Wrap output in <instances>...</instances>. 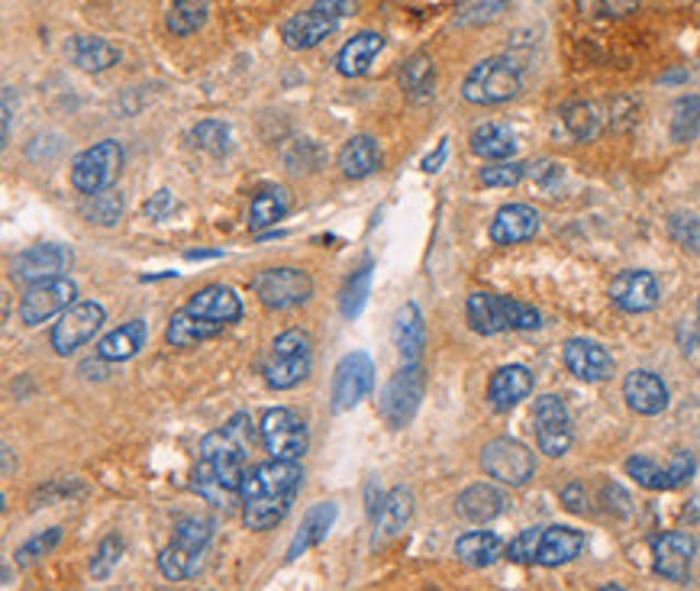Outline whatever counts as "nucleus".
<instances>
[{"label": "nucleus", "mask_w": 700, "mask_h": 591, "mask_svg": "<svg viewBox=\"0 0 700 591\" xmlns=\"http://www.w3.org/2000/svg\"><path fill=\"white\" fill-rule=\"evenodd\" d=\"M252 443H255V430L249 414L230 417L227 427L204 436L191 485L207 504L230 508L236 498H242V478L249 473L245 463H249Z\"/></svg>", "instance_id": "f257e3e1"}, {"label": "nucleus", "mask_w": 700, "mask_h": 591, "mask_svg": "<svg viewBox=\"0 0 700 591\" xmlns=\"http://www.w3.org/2000/svg\"><path fill=\"white\" fill-rule=\"evenodd\" d=\"M303 469L291 459H268L242 478V524L262 533L282 524L300 491Z\"/></svg>", "instance_id": "f03ea898"}, {"label": "nucleus", "mask_w": 700, "mask_h": 591, "mask_svg": "<svg viewBox=\"0 0 700 591\" xmlns=\"http://www.w3.org/2000/svg\"><path fill=\"white\" fill-rule=\"evenodd\" d=\"M214 539V524L207 518H184L177 521L175 531H172V539L169 546L159 553V572L169 579V582H181V579H191L207 553Z\"/></svg>", "instance_id": "7ed1b4c3"}, {"label": "nucleus", "mask_w": 700, "mask_h": 591, "mask_svg": "<svg viewBox=\"0 0 700 591\" xmlns=\"http://www.w3.org/2000/svg\"><path fill=\"white\" fill-rule=\"evenodd\" d=\"M313 365V343L303 330H288L272 343V353L265 359V382L275 391H288L310 375Z\"/></svg>", "instance_id": "20e7f679"}, {"label": "nucleus", "mask_w": 700, "mask_h": 591, "mask_svg": "<svg viewBox=\"0 0 700 591\" xmlns=\"http://www.w3.org/2000/svg\"><path fill=\"white\" fill-rule=\"evenodd\" d=\"M520 94V68L510 59H484L468 71L462 98L468 104H504Z\"/></svg>", "instance_id": "39448f33"}, {"label": "nucleus", "mask_w": 700, "mask_h": 591, "mask_svg": "<svg viewBox=\"0 0 700 591\" xmlns=\"http://www.w3.org/2000/svg\"><path fill=\"white\" fill-rule=\"evenodd\" d=\"M423 388H426V375H423L420 362H404V368L394 372V378L385 385V391L378 398V411L391 430H404L413 420L423 401Z\"/></svg>", "instance_id": "423d86ee"}, {"label": "nucleus", "mask_w": 700, "mask_h": 591, "mask_svg": "<svg viewBox=\"0 0 700 591\" xmlns=\"http://www.w3.org/2000/svg\"><path fill=\"white\" fill-rule=\"evenodd\" d=\"M123 169V149L114 139L94 143L91 149H84L74 162H71V187L78 194H97L104 187H111L117 181Z\"/></svg>", "instance_id": "0eeeda50"}, {"label": "nucleus", "mask_w": 700, "mask_h": 591, "mask_svg": "<svg viewBox=\"0 0 700 591\" xmlns=\"http://www.w3.org/2000/svg\"><path fill=\"white\" fill-rule=\"evenodd\" d=\"M481 469L487 473V478H494L501 485L520 488L536 475V456L526 450L524 443L501 436V440H491L481 450Z\"/></svg>", "instance_id": "6e6552de"}, {"label": "nucleus", "mask_w": 700, "mask_h": 591, "mask_svg": "<svg viewBox=\"0 0 700 591\" xmlns=\"http://www.w3.org/2000/svg\"><path fill=\"white\" fill-rule=\"evenodd\" d=\"M532 423H536V443H539V453L559 459L572 450V440H575V430H572V414L565 408L562 398L555 395H542L536 405H532Z\"/></svg>", "instance_id": "1a4fd4ad"}, {"label": "nucleus", "mask_w": 700, "mask_h": 591, "mask_svg": "<svg viewBox=\"0 0 700 591\" xmlns=\"http://www.w3.org/2000/svg\"><path fill=\"white\" fill-rule=\"evenodd\" d=\"M259 436H262V446L272 459L297 463L307 453V423L288 408L265 411L262 423H259Z\"/></svg>", "instance_id": "9d476101"}, {"label": "nucleus", "mask_w": 700, "mask_h": 591, "mask_svg": "<svg viewBox=\"0 0 700 591\" xmlns=\"http://www.w3.org/2000/svg\"><path fill=\"white\" fill-rule=\"evenodd\" d=\"M252 292L255 297L272 307V310H288V307H297L303 300H310L313 295V282L307 272L300 269H265L252 279Z\"/></svg>", "instance_id": "9b49d317"}, {"label": "nucleus", "mask_w": 700, "mask_h": 591, "mask_svg": "<svg viewBox=\"0 0 700 591\" xmlns=\"http://www.w3.org/2000/svg\"><path fill=\"white\" fill-rule=\"evenodd\" d=\"M104 317L107 314L97 300H74L68 310H61L59 323L53 327V350L59 355L81 350L104 327Z\"/></svg>", "instance_id": "f8f14e48"}, {"label": "nucleus", "mask_w": 700, "mask_h": 591, "mask_svg": "<svg viewBox=\"0 0 700 591\" xmlns=\"http://www.w3.org/2000/svg\"><path fill=\"white\" fill-rule=\"evenodd\" d=\"M78 297V288L71 279H46V282H36L26 288V295L20 297V320L26 327H39L46 323L49 317H56L61 310H68Z\"/></svg>", "instance_id": "ddd939ff"}, {"label": "nucleus", "mask_w": 700, "mask_h": 591, "mask_svg": "<svg viewBox=\"0 0 700 591\" xmlns=\"http://www.w3.org/2000/svg\"><path fill=\"white\" fill-rule=\"evenodd\" d=\"M375 388V362L368 353H346L333 372V411L346 414Z\"/></svg>", "instance_id": "4468645a"}, {"label": "nucleus", "mask_w": 700, "mask_h": 591, "mask_svg": "<svg viewBox=\"0 0 700 591\" xmlns=\"http://www.w3.org/2000/svg\"><path fill=\"white\" fill-rule=\"evenodd\" d=\"M695 553H698V539L685 531L662 533V536L652 539V562H655V572H658L662 579H668V582H678V586H685V582L691 579Z\"/></svg>", "instance_id": "2eb2a0df"}, {"label": "nucleus", "mask_w": 700, "mask_h": 591, "mask_svg": "<svg viewBox=\"0 0 700 591\" xmlns=\"http://www.w3.org/2000/svg\"><path fill=\"white\" fill-rule=\"evenodd\" d=\"M68 265H71V249L56 246V242H43V246H33V249L20 252L13 259V272L10 275L16 282L36 285V282H46V279H59Z\"/></svg>", "instance_id": "dca6fc26"}, {"label": "nucleus", "mask_w": 700, "mask_h": 591, "mask_svg": "<svg viewBox=\"0 0 700 591\" xmlns=\"http://www.w3.org/2000/svg\"><path fill=\"white\" fill-rule=\"evenodd\" d=\"M413 508H416V501H413V491H410V488H404V485L391 488V491L381 498L378 511H375V533H371V543H375V546H385V543L398 539L401 533L408 531L410 518H413Z\"/></svg>", "instance_id": "f3484780"}, {"label": "nucleus", "mask_w": 700, "mask_h": 591, "mask_svg": "<svg viewBox=\"0 0 700 591\" xmlns=\"http://www.w3.org/2000/svg\"><path fill=\"white\" fill-rule=\"evenodd\" d=\"M610 297L627 314H645L658 304V282H655L652 272L630 269V272H620L610 282Z\"/></svg>", "instance_id": "a211bd4d"}, {"label": "nucleus", "mask_w": 700, "mask_h": 591, "mask_svg": "<svg viewBox=\"0 0 700 591\" xmlns=\"http://www.w3.org/2000/svg\"><path fill=\"white\" fill-rule=\"evenodd\" d=\"M562 359H565V368L582 382H607L613 375V359L594 340H569Z\"/></svg>", "instance_id": "6ab92c4d"}, {"label": "nucleus", "mask_w": 700, "mask_h": 591, "mask_svg": "<svg viewBox=\"0 0 700 591\" xmlns=\"http://www.w3.org/2000/svg\"><path fill=\"white\" fill-rule=\"evenodd\" d=\"M336 26H340V20H333L323 10L310 7L303 13H294L291 20H285L282 39H285L288 49H313L317 43H323L326 36H333Z\"/></svg>", "instance_id": "aec40b11"}, {"label": "nucleus", "mask_w": 700, "mask_h": 591, "mask_svg": "<svg viewBox=\"0 0 700 591\" xmlns=\"http://www.w3.org/2000/svg\"><path fill=\"white\" fill-rule=\"evenodd\" d=\"M504 511H507V495L497 485H487V481L468 485L466 491L456 498V514L468 524H487V521L501 518Z\"/></svg>", "instance_id": "412c9836"}, {"label": "nucleus", "mask_w": 700, "mask_h": 591, "mask_svg": "<svg viewBox=\"0 0 700 591\" xmlns=\"http://www.w3.org/2000/svg\"><path fill=\"white\" fill-rule=\"evenodd\" d=\"M623 398H627L630 411H636L642 417H655L668 408V388H665V382L655 372H645V368H636V372L627 375Z\"/></svg>", "instance_id": "4be33fe9"}, {"label": "nucleus", "mask_w": 700, "mask_h": 591, "mask_svg": "<svg viewBox=\"0 0 700 591\" xmlns=\"http://www.w3.org/2000/svg\"><path fill=\"white\" fill-rule=\"evenodd\" d=\"M532 391V375L526 365H504L487 382V401L494 411H510Z\"/></svg>", "instance_id": "5701e85b"}, {"label": "nucleus", "mask_w": 700, "mask_h": 591, "mask_svg": "<svg viewBox=\"0 0 700 591\" xmlns=\"http://www.w3.org/2000/svg\"><path fill=\"white\" fill-rule=\"evenodd\" d=\"M536 234H539V214L529 204H507L491 220V239L497 246L526 242V239H532Z\"/></svg>", "instance_id": "b1692460"}, {"label": "nucleus", "mask_w": 700, "mask_h": 591, "mask_svg": "<svg viewBox=\"0 0 700 591\" xmlns=\"http://www.w3.org/2000/svg\"><path fill=\"white\" fill-rule=\"evenodd\" d=\"M184 307L197 317H207V320H217V323H227V327L242 317V300L227 285H207V288L194 292Z\"/></svg>", "instance_id": "393cba45"}, {"label": "nucleus", "mask_w": 700, "mask_h": 591, "mask_svg": "<svg viewBox=\"0 0 700 591\" xmlns=\"http://www.w3.org/2000/svg\"><path fill=\"white\" fill-rule=\"evenodd\" d=\"M227 330V323H217V320H207V317H197L191 314L187 307H181L177 314H172L169 327H165V343L175 346V350H191L204 340H214Z\"/></svg>", "instance_id": "a878e982"}, {"label": "nucleus", "mask_w": 700, "mask_h": 591, "mask_svg": "<svg viewBox=\"0 0 700 591\" xmlns=\"http://www.w3.org/2000/svg\"><path fill=\"white\" fill-rule=\"evenodd\" d=\"M336 514H340V508H336L333 501L313 504V508L303 514V521H300V531L294 533L291 546H288V562L300 559L307 549L320 546V543L326 539V533L333 531V524H336Z\"/></svg>", "instance_id": "bb28decb"}, {"label": "nucleus", "mask_w": 700, "mask_h": 591, "mask_svg": "<svg viewBox=\"0 0 700 591\" xmlns=\"http://www.w3.org/2000/svg\"><path fill=\"white\" fill-rule=\"evenodd\" d=\"M584 543H587L584 533L575 531V527H546L536 562L546 566V569H559V566H565V562L582 556Z\"/></svg>", "instance_id": "cd10ccee"}, {"label": "nucleus", "mask_w": 700, "mask_h": 591, "mask_svg": "<svg viewBox=\"0 0 700 591\" xmlns=\"http://www.w3.org/2000/svg\"><path fill=\"white\" fill-rule=\"evenodd\" d=\"M394 346H398L404 362H420V355H423L426 323H423V314L413 300H408L394 317Z\"/></svg>", "instance_id": "c85d7f7f"}, {"label": "nucleus", "mask_w": 700, "mask_h": 591, "mask_svg": "<svg viewBox=\"0 0 700 591\" xmlns=\"http://www.w3.org/2000/svg\"><path fill=\"white\" fill-rule=\"evenodd\" d=\"M146 337H149L146 320H129V323H123L117 330H111L97 343V359L101 362H126V359H133V355L146 346Z\"/></svg>", "instance_id": "c756f323"}, {"label": "nucleus", "mask_w": 700, "mask_h": 591, "mask_svg": "<svg viewBox=\"0 0 700 591\" xmlns=\"http://www.w3.org/2000/svg\"><path fill=\"white\" fill-rule=\"evenodd\" d=\"M466 314H468L471 330H474V333H481V337H494V333L510 330V323H507V310H504V297L474 292V295L468 297Z\"/></svg>", "instance_id": "7c9ffc66"}, {"label": "nucleus", "mask_w": 700, "mask_h": 591, "mask_svg": "<svg viewBox=\"0 0 700 591\" xmlns=\"http://www.w3.org/2000/svg\"><path fill=\"white\" fill-rule=\"evenodd\" d=\"M291 211V194L288 187L282 184H272V187H262L252 204H249V230H265V227H275L278 220H285Z\"/></svg>", "instance_id": "2f4dec72"}, {"label": "nucleus", "mask_w": 700, "mask_h": 591, "mask_svg": "<svg viewBox=\"0 0 700 591\" xmlns=\"http://www.w3.org/2000/svg\"><path fill=\"white\" fill-rule=\"evenodd\" d=\"M381 169V149L371 136H352L340 149V172L352 181L375 175Z\"/></svg>", "instance_id": "473e14b6"}, {"label": "nucleus", "mask_w": 700, "mask_h": 591, "mask_svg": "<svg viewBox=\"0 0 700 591\" xmlns=\"http://www.w3.org/2000/svg\"><path fill=\"white\" fill-rule=\"evenodd\" d=\"M385 49V39L378 36V33H358V36H352L349 43L340 49V56H336V68H340V75H346V78H362L368 68H371V61L375 56Z\"/></svg>", "instance_id": "72a5a7b5"}, {"label": "nucleus", "mask_w": 700, "mask_h": 591, "mask_svg": "<svg viewBox=\"0 0 700 591\" xmlns=\"http://www.w3.org/2000/svg\"><path fill=\"white\" fill-rule=\"evenodd\" d=\"M456 556H459L466 566H471V569H487V566H494V562L504 556V539H501L497 533L471 531L466 533V536H459Z\"/></svg>", "instance_id": "f704fd0d"}, {"label": "nucleus", "mask_w": 700, "mask_h": 591, "mask_svg": "<svg viewBox=\"0 0 700 591\" xmlns=\"http://www.w3.org/2000/svg\"><path fill=\"white\" fill-rule=\"evenodd\" d=\"M471 152L487 159V162L510 159L517 152V136L507 126H501V123H481L471 133Z\"/></svg>", "instance_id": "c9c22d12"}, {"label": "nucleus", "mask_w": 700, "mask_h": 591, "mask_svg": "<svg viewBox=\"0 0 700 591\" xmlns=\"http://www.w3.org/2000/svg\"><path fill=\"white\" fill-rule=\"evenodd\" d=\"M68 53H71V61L81 68V71H107V68H114L119 61V49H114L107 39H101V36H78L71 46H68Z\"/></svg>", "instance_id": "e433bc0d"}, {"label": "nucleus", "mask_w": 700, "mask_h": 591, "mask_svg": "<svg viewBox=\"0 0 700 591\" xmlns=\"http://www.w3.org/2000/svg\"><path fill=\"white\" fill-rule=\"evenodd\" d=\"M207 0H172L169 13H165V26L172 36H194L204 23H207Z\"/></svg>", "instance_id": "4c0bfd02"}, {"label": "nucleus", "mask_w": 700, "mask_h": 591, "mask_svg": "<svg viewBox=\"0 0 700 591\" xmlns=\"http://www.w3.org/2000/svg\"><path fill=\"white\" fill-rule=\"evenodd\" d=\"M668 133L675 143H691L700 136V98L688 94L678 98L672 104V120H668Z\"/></svg>", "instance_id": "58836bf2"}, {"label": "nucleus", "mask_w": 700, "mask_h": 591, "mask_svg": "<svg viewBox=\"0 0 700 591\" xmlns=\"http://www.w3.org/2000/svg\"><path fill=\"white\" fill-rule=\"evenodd\" d=\"M191 146L207 156H227L230 152V126L223 120H200L191 129Z\"/></svg>", "instance_id": "ea45409f"}, {"label": "nucleus", "mask_w": 700, "mask_h": 591, "mask_svg": "<svg viewBox=\"0 0 700 591\" xmlns=\"http://www.w3.org/2000/svg\"><path fill=\"white\" fill-rule=\"evenodd\" d=\"M81 214H84V220H91L97 227H114L119 220V214H123V197H119L117 191L104 187V191L84 197Z\"/></svg>", "instance_id": "a19ab883"}, {"label": "nucleus", "mask_w": 700, "mask_h": 591, "mask_svg": "<svg viewBox=\"0 0 700 591\" xmlns=\"http://www.w3.org/2000/svg\"><path fill=\"white\" fill-rule=\"evenodd\" d=\"M368 292H371V262H365L362 269H355L340 295V310L346 320H355L362 310H365V300H368Z\"/></svg>", "instance_id": "79ce46f5"}, {"label": "nucleus", "mask_w": 700, "mask_h": 591, "mask_svg": "<svg viewBox=\"0 0 700 591\" xmlns=\"http://www.w3.org/2000/svg\"><path fill=\"white\" fill-rule=\"evenodd\" d=\"M627 475L636 478V485L649 488V491H672V488H678L672 469L655 466L649 456H633V459H627Z\"/></svg>", "instance_id": "37998d69"}, {"label": "nucleus", "mask_w": 700, "mask_h": 591, "mask_svg": "<svg viewBox=\"0 0 700 591\" xmlns=\"http://www.w3.org/2000/svg\"><path fill=\"white\" fill-rule=\"evenodd\" d=\"M433 81H436V65L429 56H413V59L404 61L401 68V88L413 94V98H423L433 91Z\"/></svg>", "instance_id": "c03bdc74"}, {"label": "nucleus", "mask_w": 700, "mask_h": 591, "mask_svg": "<svg viewBox=\"0 0 700 591\" xmlns=\"http://www.w3.org/2000/svg\"><path fill=\"white\" fill-rule=\"evenodd\" d=\"M510 0H456V23L459 26H484L507 10Z\"/></svg>", "instance_id": "a18cd8bd"}, {"label": "nucleus", "mask_w": 700, "mask_h": 591, "mask_svg": "<svg viewBox=\"0 0 700 591\" xmlns=\"http://www.w3.org/2000/svg\"><path fill=\"white\" fill-rule=\"evenodd\" d=\"M562 123L569 126V133L578 139V143H587L600 133V117H597V107L594 104H584V101H575L562 111Z\"/></svg>", "instance_id": "49530a36"}, {"label": "nucleus", "mask_w": 700, "mask_h": 591, "mask_svg": "<svg viewBox=\"0 0 700 591\" xmlns=\"http://www.w3.org/2000/svg\"><path fill=\"white\" fill-rule=\"evenodd\" d=\"M587 20H620L640 10L642 0H575Z\"/></svg>", "instance_id": "de8ad7c7"}, {"label": "nucleus", "mask_w": 700, "mask_h": 591, "mask_svg": "<svg viewBox=\"0 0 700 591\" xmlns=\"http://www.w3.org/2000/svg\"><path fill=\"white\" fill-rule=\"evenodd\" d=\"M526 178V166L520 162H510V159H501L487 169H481V184L487 187H514Z\"/></svg>", "instance_id": "09e8293b"}, {"label": "nucleus", "mask_w": 700, "mask_h": 591, "mask_svg": "<svg viewBox=\"0 0 700 591\" xmlns=\"http://www.w3.org/2000/svg\"><path fill=\"white\" fill-rule=\"evenodd\" d=\"M119 553H123V539H119L117 533L104 536L101 546H97V553H94V559H91V576L94 579H107L114 572V566L119 562Z\"/></svg>", "instance_id": "8fccbe9b"}, {"label": "nucleus", "mask_w": 700, "mask_h": 591, "mask_svg": "<svg viewBox=\"0 0 700 591\" xmlns=\"http://www.w3.org/2000/svg\"><path fill=\"white\" fill-rule=\"evenodd\" d=\"M61 543V531L59 527H53V531L39 533V536H33V539H26L20 549H16V562L23 566V562H33V559H39V556H46V553H53L56 546Z\"/></svg>", "instance_id": "3c124183"}, {"label": "nucleus", "mask_w": 700, "mask_h": 591, "mask_svg": "<svg viewBox=\"0 0 700 591\" xmlns=\"http://www.w3.org/2000/svg\"><path fill=\"white\" fill-rule=\"evenodd\" d=\"M539 543H542V527H529L507 546V559L510 562H536Z\"/></svg>", "instance_id": "603ef678"}, {"label": "nucleus", "mask_w": 700, "mask_h": 591, "mask_svg": "<svg viewBox=\"0 0 700 591\" xmlns=\"http://www.w3.org/2000/svg\"><path fill=\"white\" fill-rule=\"evenodd\" d=\"M504 310H507L510 330H539V327H542L539 310L529 307V304H520V300H514V297H504Z\"/></svg>", "instance_id": "864d4df0"}, {"label": "nucleus", "mask_w": 700, "mask_h": 591, "mask_svg": "<svg viewBox=\"0 0 700 591\" xmlns=\"http://www.w3.org/2000/svg\"><path fill=\"white\" fill-rule=\"evenodd\" d=\"M526 175L532 178L542 191H555L562 184V178H565V169L559 162H552V159H539V162L526 166Z\"/></svg>", "instance_id": "5fc2aeb1"}, {"label": "nucleus", "mask_w": 700, "mask_h": 591, "mask_svg": "<svg viewBox=\"0 0 700 591\" xmlns=\"http://www.w3.org/2000/svg\"><path fill=\"white\" fill-rule=\"evenodd\" d=\"M175 211V197H172V191H156L146 204H142V214L149 217V220H165L169 214Z\"/></svg>", "instance_id": "6e6d98bb"}, {"label": "nucleus", "mask_w": 700, "mask_h": 591, "mask_svg": "<svg viewBox=\"0 0 700 591\" xmlns=\"http://www.w3.org/2000/svg\"><path fill=\"white\" fill-rule=\"evenodd\" d=\"M562 504L572 511V514H584L587 511V491H584L582 481H572L562 488Z\"/></svg>", "instance_id": "4d7b16f0"}, {"label": "nucleus", "mask_w": 700, "mask_h": 591, "mask_svg": "<svg viewBox=\"0 0 700 591\" xmlns=\"http://www.w3.org/2000/svg\"><path fill=\"white\" fill-rule=\"evenodd\" d=\"M313 7H317V10H323L326 16H333V20H340V23H343L352 10H355V0H317Z\"/></svg>", "instance_id": "13d9d810"}, {"label": "nucleus", "mask_w": 700, "mask_h": 591, "mask_svg": "<svg viewBox=\"0 0 700 591\" xmlns=\"http://www.w3.org/2000/svg\"><path fill=\"white\" fill-rule=\"evenodd\" d=\"M13 126V88H3V143H10Z\"/></svg>", "instance_id": "bf43d9fd"}, {"label": "nucleus", "mask_w": 700, "mask_h": 591, "mask_svg": "<svg viewBox=\"0 0 700 591\" xmlns=\"http://www.w3.org/2000/svg\"><path fill=\"white\" fill-rule=\"evenodd\" d=\"M443 159H446V139L436 146V152H433V156H426V159H423V172H439Z\"/></svg>", "instance_id": "052dcab7"}, {"label": "nucleus", "mask_w": 700, "mask_h": 591, "mask_svg": "<svg viewBox=\"0 0 700 591\" xmlns=\"http://www.w3.org/2000/svg\"><path fill=\"white\" fill-rule=\"evenodd\" d=\"M700 518V498L698 501H691V508L685 511V521H698Z\"/></svg>", "instance_id": "680f3d73"}, {"label": "nucleus", "mask_w": 700, "mask_h": 591, "mask_svg": "<svg viewBox=\"0 0 700 591\" xmlns=\"http://www.w3.org/2000/svg\"><path fill=\"white\" fill-rule=\"evenodd\" d=\"M220 252H187V259H217Z\"/></svg>", "instance_id": "e2e57ef3"}, {"label": "nucleus", "mask_w": 700, "mask_h": 591, "mask_svg": "<svg viewBox=\"0 0 700 591\" xmlns=\"http://www.w3.org/2000/svg\"><path fill=\"white\" fill-rule=\"evenodd\" d=\"M698 323H700V297H698Z\"/></svg>", "instance_id": "0e129e2a"}]
</instances>
